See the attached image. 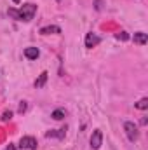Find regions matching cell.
<instances>
[{
	"label": "cell",
	"instance_id": "3957f363",
	"mask_svg": "<svg viewBox=\"0 0 148 150\" xmlns=\"http://www.w3.org/2000/svg\"><path fill=\"white\" fill-rule=\"evenodd\" d=\"M103 145V133L99 129H94L92 131V136H91V149L92 150H99Z\"/></svg>",
	"mask_w": 148,
	"mask_h": 150
},
{
	"label": "cell",
	"instance_id": "e0dca14e",
	"mask_svg": "<svg viewBox=\"0 0 148 150\" xmlns=\"http://www.w3.org/2000/svg\"><path fill=\"white\" fill-rule=\"evenodd\" d=\"M5 150H16V147H14L12 143H9V147H7V149H5Z\"/></svg>",
	"mask_w": 148,
	"mask_h": 150
},
{
	"label": "cell",
	"instance_id": "ac0fdd59",
	"mask_svg": "<svg viewBox=\"0 0 148 150\" xmlns=\"http://www.w3.org/2000/svg\"><path fill=\"white\" fill-rule=\"evenodd\" d=\"M12 2H14V4H19V0H12Z\"/></svg>",
	"mask_w": 148,
	"mask_h": 150
},
{
	"label": "cell",
	"instance_id": "7c38bea8",
	"mask_svg": "<svg viewBox=\"0 0 148 150\" xmlns=\"http://www.w3.org/2000/svg\"><path fill=\"white\" fill-rule=\"evenodd\" d=\"M136 108H140V110H147L148 108V98H141V100L136 103Z\"/></svg>",
	"mask_w": 148,
	"mask_h": 150
},
{
	"label": "cell",
	"instance_id": "9c48e42d",
	"mask_svg": "<svg viewBox=\"0 0 148 150\" xmlns=\"http://www.w3.org/2000/svg\"><path fill=\"white\" fill-rule=\"evenodd\" d=\"M65 134H66V131H65V129H54V131L45 133V136H47V138H59V140H63V138H65Z\"/></svg>",
	"mask_w": 148,
	"mask_h": 150
},
{
	"label": "cell",
	"instance_id": "5bb4252c",
	"mask_svg": "<svg viewBox=\"0 0 148 150\" xmlns=\"http://www.w3.org/2000/svg\"><path fill=\"white\" fill-rule=\"evenodd\" d=\"M94 4H96V11L103 9V0H94Z\"/></svg>",
	"mask_w": 148,
	"mask_h": 150
},
{
	"label": "cell",
	"instance_id": "30bf717a",
	"mask_svg": "<svg viewBox=\"0 0 148 150\" xmlns=\"http://www.w3.org/2000/svg\"><path fill=\"white\" fill-rule=\"evenodd\" d=\"M47 75H49L47 72H42L40 77L35 80V87H37V89H40V87H44V86H45V82H47Z\"/></svg>",
	"mask_w": 148,
	"mask_h": 150
},
{
	"label": "cell",
	"instance_id": "52a82bcc",
	"mask_svg": "<svg viewBox=\"0 0 148 150\" xmlns=\"http://www.w3.org/2000/svg\"><path fill=\"white\" fill-rule=\"evenodd\" d=\"M132 40H134V44L145 45V44L148 42V35H147V33H143V32H136V33H134V37H132Z\"/></svg>",
	"mask_w": 148,
	"mask_h": 150
},
{
	"label": "cell",
	"instance_id": "ba28073f",
	"mask_svg": "<svg viewBox=\"0 0 148 150\" xmlns=\"http://www.w3.org/2000/svg\"><path fill=\"white\" fill-rule=\"evenodd\" d=\"M40 33H42V35H51V33H61V30H59V26L49 25V26H44V28H40Z\"/></svg>",
	"mask_w": 148,
	"mask_h": 150
},
{
	"label": "cell",
	"instance_id": "2e32d148",
	"mask_svg": "<svg viewBox=\"0 0 148 150\" xmlns=\"http://www.w3.org/2000/svg\"><path fill=\"white\" fill-rule=\"evenodd\" d=\"M26 110V101H21V105H19V113H23Z\"/></svg>",
	"mask_w": 148,
	"mask_h": 150
},
{
	"label": "cell",
	"instance_id": "4fadbf2b",
	"mask_svg": "<svg viewBox=\"0 0 148 150\" xmlns=\"http://www.w3.org/2000/svg\"><path fill=\"white\" fill-rule=\"evenodd\" d=\"M115 38H117V40H127L129 35H127L125 32H120V33H117V35H115Z\"/></svg>",
	"mask_w": 148,
	"mask_h": 150
},
{
	"label": "cell",
	"instance_id": "7a4b0ae2",
	"mask_svg": "<svg viewBox=\"0 0 148 150\" xmlns=\"http://www.w3.org/2000/svg\"><path fill=\"white\" fill-rule=\"evenodd\" d=\"M124 131H125V136L131 142H136L140 138V131H138V126L134 122H124Z\"/></svg>",
	"mask_w": 148,
	"mask_h": 150
},
{
	"label": "cell",
	"instance_id": "9a60e30c",
	"mask_svg": "<svg viewBox=\"0 0 148 150\" xmlns=\"http://www.w3.org/2000/svg\"><path fill=\"white\" fill-rule=\"evenodd\" d=\"M11 117H12V112H5L2 115V120H11Z\"/></svg>",
	"mask_w": 148,
	"mask_h": 150
},
{
	"label": "cell",
	"instance_id": "277c9868",
	"mask_svg": "<svg viewBox=\"0 0 148 150\" xmlns=\"http://www.w3.org/2000/svg\"><path fill=\"white\" fill-rule=\"evenodd\" d=\"M19 147L23 150H35L37 149V140L33 136H23L19 140Z\"/></svg>",
	"mask_w": 148,
	"mask_h": 150
},
{
	"label": "cell",
	"instance_id": "5b68a950",
	"mask_svg": "<svg viewBox=\"0 0 148 150\" xmlns=\"http://www.w3.org/2000/svg\"><path fill=\"white\" fill-rule=\"evenodd\" d=\"M99 42H101V37H99V35H96V33H92V32L85 35V47H87V49L96 47Z\"/></svg>",
	"mask_w": 148,
	"mask_h": 150
},
{
	"label": "cell",
	"instance_id": "8992f818",
	"mask_svg": "<svg viewBox=\"0 0 148 150\" xmlns=\"http://www.w3.org/2000/svg\"><path fill=\"white\" fill-rule=\"evenodd\" d=\"M38 56H40V51L37 47H26L25 49V58L26 59H37Z\"/></svg>",
	"mask_w": 148,
	"mask_h": 150
},
{
	"label": "cell",
	"instance_id": "d6986e66",
	"mask_svg": "<svg viewBox=\"0 0 148 150\" xmlns=\"http://www.w3.org/2000/svg\"><path fill=\"white\" fill-rule=\"evenodd\" d=\"M58 2H61V0H58Z\"/></svg>",
	"mask_w": 148,
	"mask_h": 150
},
{
	"label": "cell",
	"instance_id": "8fae6325",
	"mask_svg": "<svg viewBox=\"0 0 148 150\" xmlns=\"http://www.w3.org/2000/svg\"><path fill=\"white\" fill-rule=\"evenodd\" d=\"M65 115H66V112H65L63 108H58V110H54V112L51 113V117H52L54 120H61V119H65Z\"/></svg>",
	"mask_w": 148,
	"mask_h": 150
},
{
	"label": "cell",
	"instance_id": "6da1fadb",
	"mask_svg": "<svg viewBox=\"0 0 148 150\" xmlns=\"http://www.w3.org/2000/svg\"><path fill=\"white\" fill-rule=\"evenodd\" d=\"M7 14H9L12 19H16V21H25V23H28V21H32L33 16L37 14V5H35V4H23L19 9L9 7Z\"/></svg>",
	"mask_w": 148,
	"mask_h": 150
}]
</instances>
